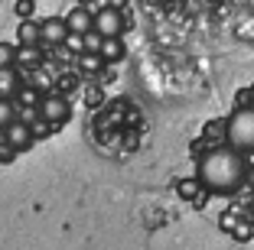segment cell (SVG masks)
Segmentation results:
<instances>
[{
	"label": "cell",
	"mask_w": 254,
	"mask_h": 250,
	"mask_svg": "<svg viewBox=\"0 0 254 250\" xmlns=\"http://www.w3.org/2000/svg\"><path fill=\"white\" fill-rule=\"evenodd\" d=\"M248 172H251L248 153H241L232 143L205 150L195 162V182L212 195H235L248 182Z\"/></svg>",
	"instance_id": "1"
},
{
	"label": "cell",
	"mask_w": 254,
	"mask_h": 250,
	"mask_svg": "<svg viewBox=\"0 0 254 250\" xmlns=\"http://www.w3.org/2000/svg\"><path fill=\"white\" fill-rule=\"evenodd\" d=\"M225 140L241 153H254V101L232 110V117L225 120Z\"/></svg>",
	"instance_id": "2"
},
{
	"label": "cell",
	"mask_w": 254,
	"mask_h": 250,
	"mask_svg": "<svg viewBox=\"0 0 254 250\" xmlns=\"http://www.w3.org/2000/svg\"><path fill=\"white\" fill-rule=\"evenodd\" d=\"M36 114L46 124H65V120L72 117V104H68L65 95H46L43 101L36 104Z\"/></svg>",
	"instance_id": "3"
},
{
	"label": "cell",
	"mask_w": 254,
	"mask_h": 250,
	"mask_svg": "<svg viewBox=\"0 0 254 250\" xmlns=\"http://www.w3.org/2000/svg\"><path fill=\"white\" fill-rule=\"evenodd\" d=\"M33 140H36V133H33V127L26 124V120H10V124L3 127V143H7L10 153H23V150H30Z\"/></svg>",
	"instance_id": "4"
},
{
	"label": "cell",
	"mask_w": 254,
	"mask_h": 250,
	"mask_svg": "<svg viewBox=\"0 0 254 250\" xmlns=\"http://www.w3.org/2000/svg\"><path fill=\"white\" fill-rule=\"evenodd\" d=\"M95 30L101 33V36H121V33H124V16L114 7H101L95 13Z\"/></svg>",
	"instance_id": "5"
},
{
	"label": "cell",
	"mask_w": 254,
	"mask_h": 250,
	"mask_svg": "<svg viewBox=\"0 0 254 250\" xmlns=\"http://www.w3.org/2000/svg\"><path fill=\"white\" fill-rule=\"evenodd\" d=\"M39 30H43V43L46 46H62L68 39V26H65V20H59V16L43 20V23H39Z\"/></svg>",
	"instance_id": "6"
},
{
	"label": "cell",
	"mask_w": 254,
	"mask_h": 250,
	"mask_svg": "<svg viewBox=\"0 0 254 250\" xmlns=\"http://www.w3.org/2000/svg\"><path fill=\"white\" fill-rule=\"evenodd\" d=\"M23 91V78L16 72V65H0V98H10L13 101Z\"/></svg>",
	"instance_id": "7"
},
{
	"label": "cell",
	"mask_w": 254,
	"mask_h": 250,
	"mask_svg": "<svg viewBox=\"0 0 254 250\" xmlns=\"http://www.w3.org/2000/svg\"><path fill=\"white\" fill-rule=\"evenodd\" d=\"M65 26H68V33H88V30H95V16L88 13L85 7H72L68 10V16H65Z\"/></svg>",
	"instance_id": "8"
},
{
	"label": "cell",
	"mask_w": 254,
	"mask_h": 250,
	"mask_svg": "<svg viewBox=\"0 0 254 250\" xmlns=\"http://www.w3.org/2000/svg\"><path fill=\"white\" fill-rule=\"evenodd\" d=\"M127 52H124V43H121V36H105V43H101V59L105 62H121Z\"/></svg>",
	"instance_id": "9"
},
{
	"label": "cell",
	"mask_w": 254,
	"mask_h": 250,
	"mask_svg": "<svg viewBox=\"0 0 254 250\" xmlns=\"http://www.w3.org/2000/svg\"><path fill=\"white\" fill-rule=\"evenodd\" d=\"M20 46H39L43 43V30H39V23H23L20 33H16Z\"/></svg>",
	"instance_id": "10"
},
{
	"label": "cell",
	"mask_w": 254,
	"mask_h": 250,
	"mask_svg": "<svg viewBox=\"0 0 254 250\" xmlns=\"http://www.w3.org/2000/svg\"><path fill=\"white\" fill-rule=\"evenodd\" d=\"M10 120H16V107H13L10 98H0V130H3Z\"/></svg>",
	"instance_id": "11"
},
{
	"label": "cell",
	"mask_w": 254,
	"mask_h": 250,
	"mask_svg": "<svg viewBox=\"0 0 254 250\" xmlns=\"http://www.w3.org/2000/svg\"><path fill=\"white\" fill-rule=\"evenodd\" d=\"M101 43H105V36H101L98 30L85 33V52H101Z\"/></svg>",
	"instance_id": "12"
},
{
	"label": "cell",
	"mask_w": 254,
	"mask_h": 250,
	"mask_svg": "<svg viewBox=\"0 0 254 250\" xmlns=\"http://www.w3.org/2000/svg\"><path fill=\"white\" fill-rule=\"evenodd\" d=\"M16 46H10V43H0V65H16Z\"/></svg>",
	"instance_id": "13"
},
{
	"label": "cell",
	"mask_w": 254,
	"mask_h": 250,
	"mask_svg": "<svg viewBox=\"0 0 254 250\" xmlns=\"http://www.w3.org/2000/svg\"><path fill=\"white\" fill-rule=\"evenodd\" d=\"M20 62H36V46H16Z\"/></svg>",
	"instance_id": "14"
},
{
	"label": "cell",
	"mask_w": 254,
	"mask_h": 250,
	"mask_svg": "<svg viewBox=\"0 0 254 250\" xmlns=\"http://www.w3.org/2000/svg\"><path fill=\"white\" fill-rule=\"evenodd\" d=\"M33 7H36L33 0H16V13H20V16H30V13H33Z\"/></svg>",
	"instance_id": "15"
},
{
	"label": "cell",
	"mask_w": 254,
	"mask_h": 250,
	"mask_svg": "<svg viewBox=\"0 0 254 250\" xmlns=\"http://www.w3.org/2000/svg\"><path fill=\"white\" fill-rule=\"evenodd\" d=\"M248 98H251V101H254V85H251V91H248Z\"/></svg>",
	"instance_id": "16"
}]
</instances>
